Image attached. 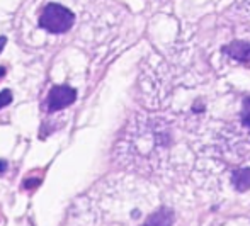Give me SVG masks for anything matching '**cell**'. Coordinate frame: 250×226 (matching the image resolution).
I'll list each match as a JSON object with an SVG mask.
<instances>
[{"instance_id":"6da1fadb","label":"cell","mask_w":250,"mask_h":226,"mask_svg":"<svg viewBox=\"0 0 250 226\" xmlns=\"http://www.w3.org/2000/svg\"><path fill=\"white\" fill-rule=\"evenodd\" d=\"M73 22L75 16L60 3H48L40 16V26L53 34L66 33L73 26Z\"/></svg>"},{"instance_id":"30bf717a","label":"cell","mask_w":250,"mask_h":226,"mask_svg":"<svg viewBox=\"0 0 250 226\" xmlns=\"http://www.w3.org/2000/svg\"><path fill=\"white\" fill-rule=\"evenodd\" d=\"M3 46H5V38H0V51L3 49Z\"/></svg>"},{"instance_id":"52a82bcc","label":"cell","mask_w":250,"mask_h":226,"mask_svg":"<svg viewBox=\"0 0 250 226\" xmlns=\"http://www.w3.org/2000/svg\"><path fill=\"white\" fill-rule=\"evenodd\" d=\"M12 102V92L10 90H2L0 92V109L5 107Z\"/></svg>"},{"instance_id":"ba28073f","label":"cell","mask_w":250,"mask_h":226,"mask_svg":"<svg viewBox=\"0 0 250 226\" xmlns=\"http://www.w3.org/2000/svg\"><path fill=\"white\" fill-rule=\"evenodd\" d=\"M40 184H41V179H34V181H26V182H24V187H26V189H33V187L40 185Z\"/></svg>"},{"instance_id":"5b68a950","label":"cell","mask_w":250,"mask_h":226,"mask_svg":"<svg viewBox=\"0 0 250 226\" xmlns=\"http://www.w3.org/2000/svg\"><path fill=\"white\" fill-rule=\"evenodd\" d=\"M233 187L238 192H245L250 189V168H240V170L233 172V177H231Z\"/></svg>"},{"instance_id":"9c48e42d","label":"cell","mask_w":250,"mask_h":226,"mask_svg":"<svg viewBox=\"0 0 250 226\" xmlns=\"http://www.w3.org/2000/svg\"><path fill=\"white\" fill-rule=\"evenodd\" d=\"M5 167H7V164L3 160H0V172H3L5 170Z\"/></svg>"},{"instance_id":"7a4b0ae2","label":"cell","mask_w":250,"mask_h":226,"mask_svg":"<svg viewBox=\"0 0 250 226\" xmlns=\"http://www.w3.org/2000/svg\"><path fill=\"white\" fill-rule=\"evenodd\" d=\"M77 99V92L75 89L68 85H55L48 94V111L50 112H56V111H62V109L68 107L75 102Z\"/></svg>"},{"instance_id":"8992f818","label":"cell","mask_w":250,"mask_h":226,"mask_svg":"<svg viewBox=\"0 0 250 226\" xmlns=\"http://www.w3.org/2000/svg\"><path fill=\"white\" fill-rule=\"evenodd\" d=\"M242 123L247 128H250V97L244 101V107H242Z\"/></svg>"},{"instance_id":"3957f363","label":"cell","mask_w":250,"mask_h":226,"mask_svg":"<svg viewBox=\"0 0 250 226\" xmlns=\"http://www.w3.org/2000/svg\"><path fill=\"white\" fill-rule=\"evenodd\" d=\"M223 51L238 62H250V43H245V41H233L225 46Z\"/></svg>"},{"instance_id":"277c9868","label":"cell","mask_w":250,"mask_h":226,"mask_svg":"<svg viewBox=\"0 0 250 226\" xmlns=\"http://www.w3.org/2000/svg\"><path fill=\"white\" fill-rule=\"evenodd\" d=\"M174 225V213L168 207H160L150 214L148 220L145 221V226H172Z\"/></svg>"},{"instance_id":"8fae6325","label":"cell","mask_w":250,"mask_h":226,"mask_svg":"<svg viewBox=\"0 0 250 226\" xmlns=\"http://www.w3.org/2000/svg\"><path fill=\"white\" fill-rule=\"evenodd\" d=\"M5 75V68H3V66H0V77H3Z\"/></svg>"}]
</instances>
